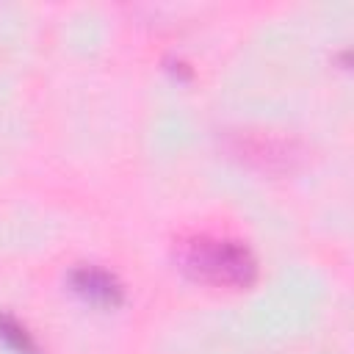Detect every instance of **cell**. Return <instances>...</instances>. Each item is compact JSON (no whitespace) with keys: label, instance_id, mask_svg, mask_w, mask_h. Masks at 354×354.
Here are the masks:
<instances>
[{"label":"cell","instance_id":"1","mask_svg":"<svg viewBox=\"0 0 354 354\" xmlns=\"http://www.w3.org/2000/svg\"><path fill=\"white\" fill-rule=\"evenodd\" d=\"M177 260L194 279L221 288H249L257 277V260L241 241L194 235L180 243Z\"/></svg>","mask_w":354,"mask_h":354},{"label":"cell","instance_id":"2","mask_svg":"<svg viewBox=\"0 0 354 354\" xmlns=\"http://www.w3.org/2000/svg\"><path fill=\"white\" fill-rule=\"evenodd\" d=\"M69 285L75 293H80L83 299L102 304V307H116L122 301V285L119 279L100 268V266H77L69 271Z\"/></svg>","mask_w":354,"mask_h":354},{"label":"cell","instance_id":"3","mask_svg":"<svg viewBox=\"0 0 354 354\" xmlns=\"http://www.w3.org/2000/svg\"><path fill=\"white\" fill-rule=\"evenodd\" d=\"M0 340L6 346H11L17 354H39V346L30 337V332L17 318H11L6 313H0Z\"/></svg>","mask_w":354,"mask_h":354}]
</instances>
